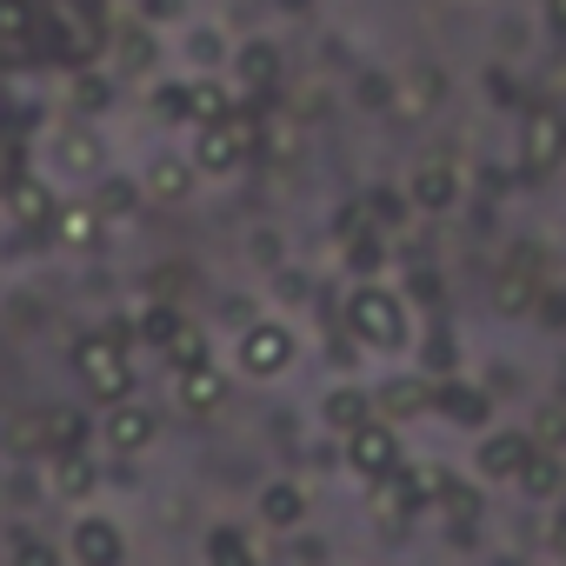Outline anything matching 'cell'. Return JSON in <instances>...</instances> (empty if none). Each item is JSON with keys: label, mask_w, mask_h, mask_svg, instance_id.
<instances>
[{"label": "cell", "mask_w": 566, "mask_h": 566, "mask_svg": "<svg viewBox=\"0 0 566 566\" xmlns=\"http://www.w3.org/2000/svg\"><path fill=\"white\" fill-rule=\"evenodd\" d=\"M340 327H347L367 354H394V347H407V334H413L407 294L380 287V280H360V287L347 294V307H340Z\"/></svg>", "instance_id": "obj_1"}, {"label": "cell", "mask_w": 566, "mask_h": 566, "mask_svg": "<svg viewBox=\"0 0 566 566\" xmlns=\"http://www.w3.org/2000/svg\"><path fill=\"white\" fill-rule=\"evenodd\" d=\"M134 327H107V334H87L81 340V354H74V367H81V380H87V394L94 400H134Z\"/></svg>", "instance_id": "obj_2"}, {"label": "cell", "mask_w": 566, "mask_h": 566, "mask_svg": "<svg viewBox=\"0 0 566 566\" xmlns=\"http://www.w3.org/2000/svg\"><path fill=\"white\" fill-rule=\"evenodd\" d=\"M340 460H347V473L354 480H367V486H380L387 473H400L407 467V453H400V433H394V420H367V427H354V433H340Z\"/></svg>", "instance_id": "obj_3"}, {"label": "cell", "mask_w": 566, "mask_h": 566, "mask_svg": "<svg viewBox=\"0 0 566 566\" xmlns=\"http://www.w3.org/2000/svg\"><path fill=\"white\" fill-rule=\"evenodd\" d=\"M294 354H301V340H294V327H280V321H247L240 340H233V360H240L247 380H280L294 367Z\"/></svg>", "instance_id": "obj_4"}, {"label": "cell", "mask_w": 566, "mask_h": 566, "mask_svg": "<svg viewBox=\"0 0 566 566\" xmlns=\"http://www.w3.org/2000/svg\"><path fill=\"white\" fill-rule=\"evenodd\" d=\"M553 167H566V114L559 107H533L520 120V174L546 180Z\"/></svg>", "instance_id": "obj_5"}, {"label": "cell", "mask_w": 566, "mask_h": 566, "mask_svg": "<svg viewBox=\"0 0 566 566\" xmlns=\"http://www.w3.org/2000/svg\"><path fill=\"white\" fill-rule=\"evenodd\" d=\"M247 154H253V127H247V120H227V127H193V174L227 180V174H240V167H247Z\"/></svg>", "instance_id": "obj_6"}, {"label": "cell", "mask_w": 566, "mask_h": 566, "mask_svg": "<svg viewBox=\"0 0 566 566\" xmlns=\"http://www.w3.org/2000/svg\"><path fill=\"white\" fill-rule=\"evenodd\" d=\"M67 546H74V566H127V533L107 513H81Z\"/></svg>", "instance_id": "obj_7"}, {"label": "cell", "mask_w": 566, "mask_h": 566, "mask_svg": "<svg viewBox=\"0 0 566 566\" xmlns=\"http://www.w3.org/2000/svg\"><path fill=\"white\" fill-rule=\"evenodd\" d=\"M427 413H440L447 427H467V433H480V427L493 420V394H486V387H473V380H440Z\"/></svg>", "instance_id": "obj_8"}, {"label": "cell", "mask_w": 566, "mask_h": 566, "mask_svg": "<svg viewBox=\"0 0 566 566\" xmlns=\"http://www.w3.org/2000/svg\"><path fill=\"white\" fill-rule=\"evenodd\" d=\"M340 253H347V266H354L360 280H374V273L387 266V240H380V227H374L360 207L340 213Z\"/></svg>", "instance_id": "obj_9"}, {"label": "cell", "mask_w": 566, "mask_h": 566, "mask_svg": "<svg viewBox=\"0 0 566 566\" xmlns=\"http://www.w3.org/2000/svg\"><path fill=\"white\" fill-rule=\"evenodd\" d=\"M526 460H533V433H486L480 453H473V473L500 486V480H520Z\"/></svg>", "instance_id": "obj_10"}, {"label": "cell", "mask_w": 566, "mask_h": 566, "mask_svg": "<svg viewBox=\"0 0 566 566\" xmlns=\"http://www.w3.org/2000/svg\"><path fill=\"white\" fill-rule=\"evenodd\" d=\"M407 200H413L420 213H447V207L460 200V167H453V160H420L413 180H407Z\"/></svg>", "instance_id": "obj_11"}, {"label": "cell", "mask_w": 566, "mask_h": 566, "mask_svg": "<svg viewBox=\"0 0 566 566\" xmlns=\"http://www.w3.org/2000/svg\"><path fill=\"white\" fill-rule=\"evenodd\" d=\"M174 400H180L187 413H220V407H227V374H220L213 360L180 367V374H174Z\"/></svg>", "instance_id": "obj_12"}, {"label": "cell", "mask_w": 566, "mask_h": 566, "mask_svg": "<svg viewBox=\"0 0 566 566\" xmlns=\"http://www.w3.org/2000/svg\"><path fill=\"white\" fill-rule=\"evenodd\" d=\"M154 427H160V420H154V407L114 400V407H107V427H101V433H107V447H114V453H147V447H154Z\"/></svg>", "instance_id": "obj_13"}, {"label": "cell", "mask_w": 566, "mask_h": 566, "mask_svg": "<svg viewBox=\"0 0 566 566\" xmlns=\"http://www.w3.org/2000/svg\"><path fill=\"white\" fill-rule=\"evenodd\" d=\"M8 213H14L28 233H41V227H54V213H61V193H54L48 180H34V174H28V180H14V187H8Z\"/></svg>", "instance_id": "obj_14"}, {"label": "cell", "mask_w": 566, "mask_h": 566, "mask_svg": "<svg viewBox=\"0 0 566 566\" xmlns=\"http://www.w3.org/2000/svg\"><path fill=\"white\" fill-rule=\"evenodd\" d=\"M233 81H240L247 94H273V87H280V48H273V41L233 48Z\"/></svg>", "instance_id": "obj_15"}, {"label": "cell", "mask_w": 566, "mask_h": 566, "mask_svg": "<svg viewBox=\"0 0 566 566\" xmlns=\"http://www.w3.org/2000/svg\"><path fill=\"white\" fill-rule=\"evenodd\" d=\"M227 120H233V87L213 74L187 81V127H227Z\"/></svg>", "instance_id": "obj_16"}, {"label": "cell", "mask_w": 566, "mask_h": 566, "mask_svg": "<svg viewBox=\"0 0 566 566\" xmlns=\"http://www.w3.org/2000/svg\"><path fill=\"white\" fill-rule=\"evenodd\" d=\"M433 407V380H420V374H400V380H387L380 394H374V413L380 420H413V413H427Z\"/></svg>", "instance_id": "obj_17"}, {"label": "cell", "mask_w": 566, "mask_h": 566, "mask_svg": "<svg viewBox=\"0 0 566 566\" xmlns=\"http://www.w3.org/2000/svg\"><path fill=\"white\" fill-rule=\"evenodd\" d=\"M374 506H380L387 520H407V513H420V506H427V473H420V467H400V473H387V480L374 486Z\"/></svg>", "instance_id": "obj_18"}, {"label": "cell", "mask_w": 566, "mask_h": 566, "mask_svg": "<svg viewBox=\"0 0 566 566\" xmlns=\"http://www.w3.org/2000/svg\"><path fill=\"white\" fill-rule=\"evenodd\" d=\"M253 513H260L266 526H280V533H294V526L307 520V493H301L294 480H266L260 500H253Z\"/></svg>", "instance_id": "obj_19"}, {"label": "cell", "mask_w": 566, "mask_h": 566, "mask_svg": "<svg viewBox=\"0 0 566 566\" xmlns=\"http://www.w3.org/2000/svg\"><path fill=\"white\" fill-rule=\"evenodd\" d=\"M48 486H54L61 500H87V493L101 486V473H94L87 453H48Z\"/></svg>", "instance_id": "obj_20"}, {"label": "cell", "mask_w": 566, "mask_h": 566, "mask_svg": "<svg viewBox=\"0 0 566 566\" xmlns=\"http://www.w3.org/2000/svg\"><path fill=\"white\" fill-rule=\"evenodd\" d=\"M321 420H327L334 433H354V427L374 420V394H367V387H334V394L321 400Z\"/></svg>", "instance_id": "obj_21"}, {"label": "cell", "mask_w": 566, "mask_h": 566, "mask_svg": "<svg viewBox=\"0 0 566 566\" xmlns=\"http://www.w3.org/2000/svg\"><path fill=\"white\" fill-rule=\"evenodd\" d=\"M140 193H154V200H187V193H193V160H180V154H160V160L147 167Z\"/></svg>", "instance_id": "obj_22"}, {"label": "cell", "mask_w": 566, "mask_h": 566, "mask_svg": "<svg viewBox=\"0 0 566 566\" xmlns=\"http://www.w3.org/2000/svg\"><path fill=\"white\" fill-rule=\"evenodd\" d=\"M513 486H520L526 500H553V493L566 486V460H559V453H539V447H533V460L520 467V480H513Z\"/></svg>", "instance_id": "obj_23"}, {"label": "cell", "mask_w": 566, "mask_h": 566, "mask_svg": "<svg viewBox=\"0 0 566 566\" xmlns=\"http://www.w3.org/2000/svg\"><path fill=\"white\" fill-rule=\"evenodd\" d=\"M54 240H61V247H94V240H101V207L61 200V213H54Z\"/></svg>", "instance_id": "obj_24"}, {"label": "cell", "mask_w": 566, "mask_h": 566, "mask_svg": "<svg viewBox=\"0 0 566 566\" xmlns=\"http://www.w3.org/2000/svg\"><path fill=\"white\" fill-rule=\"evenodd\" d=\"M207 566H260V553L240 526H213L207 533Z\"/></svg>", "instance_id": "obj_25"}, {"label": "cell", "mask_w": 566, "mask_h": 566, "mask_svg": "<svg viewBox=\"0 0 566 566\" xmlns=\"http://www.w3.org/2000/svg\"><path fill=\"white\" fill-rule=\"evenodd\" d=\"M180 334H187V321H180L167 301H160V307H147V314H140V327H134V340H140V347H160V354H167Z\"/></svg>", "instance_id": "obj_26"}, {"label": "cell", "mask_w": 566, "mask_h": 566, "mask_svg": "<svg viewBox=\"0 0 566 566\" xmlns=\"http://www.w3.org/2000/svg\"><path fill=\"white\" fill-rule=\"evenodd\" d=\"M493 307H500V314H526V307H533V280H526V273H500V280H493Z\"/></svg>", "instance_id": "obj_27"}, {"label": "cell", "mask_w": 566, "mask_h": 566, "mask_svg": "<svg viewBox=\"0 0 566 566\" xmlns=\"http://www.w3.org/2000/svg\"><path fill=\"white\" fill-rule=\"evenodd\" d=\"M48 447L54 453H87V420L81 413H54L48 420Z\"/></svg>", "instance_id": "obj_28"}, {"label": "cell", "mask_w": 566, "mask_h": 566, "mask_svg": "<svg viewBox=\"0 0 566 566\" xmlns=\"http://www.w3.org/2000/svg\"><path fill=\"white\" fill-rule=\"evenodd\" d=\"M407 207H413V200H400V193H394V187H374V193H367V207H360V213H367V220H374V227H400V220H407Z\"/></svg>", "instance_id": "obj_29"}, {"label": "cell", "mask_w": 566, "mask_h": 566, "mask_svg": "<svg viewBox=\"0 0 566 566\" xmlns=\"http://www.w3.org/2000/svg\"><path fill=\"white\" fill-rule=\"evenodd\" d=\"M420 360H427V374H453L460 354H453V327H447V321L427 327V354H420Z\"/></svg>", "instance_id": "obj_30"}, {"label": "cell", "mask_w": 566, "mask_h": 566, "mask_svg": "<svg viewBox=\"0 0 566 566\" xmlns=\"http://www.w3.org/2000/svg\"><path fill=\"white\" fill-rule=\"evenodd\" d=\"M8 559H14V566H61V553H54L48 539H34V533H14Z\"/></svg>", "instance_id": "obj_31"}, {"label": "cell", "mask_w": 566, "mask_h": 566, "mask_svg": "<svg viewBox=\"0 0 566 566\" xmlns=\"http://www.w3.org/2000/svg\"><path fill=\"white\" fill-rule=\"evenodd\" d=\"M407 307H427V314L440 307V273L433 266H413L407 273Z\"/></svg>", "instance_id": "obj_32"}, {"label": "cell", "mask_w": 566, "mask_h": 566, "mask_svg": "<svg viewBox=\"0 0 566 566\" xmlns=\"http://www.w3.org/2000/svg\"><path fill=\"white\" fill-rule=\"evenodd\" d=\"M34 34V8L28 0H0V41H28Z\"/></svg>", "instance_id": "obj_33"}, {"label": "cell", "mask_w": 566, "mask_h": 566, "mask_svg": "<svg viewBox=\"0 0 566 566\" xmlns=\"http://www.w3.org/2000/svg\"><path fill=\"white\" fill-rule=\"evenodd\" d=\"M134 193H140L134 180H107V187H101V200H94V207H101V220H120V213H134Z\"/></svg>", "instance_id": "obj_34"}, {"label": "cell", "mask_w": 566, "mask_h": 566, "mask_svg": "<svg viewBox=\"0 0 566 566\" xmlns=\"http://www.w3.org/2000/svg\"><path fill=\"white\" fill-rule=\"evenodd\" d=\"M533 447H539V453H559V447H566V413H559V407H546V413L533 420Z\"/></svg>", "instance_id": "obj_35"}, {"label": "cell", "mask_w": 566, "mask_h": 566, "mask_svg": "<svg viewBox=\"0 0 566 566\" xmlns=\"http://www.w3.org/2000/svg\"><path fill=\"white\" fill-rule=\"evenodd\" d=\"M154 114H160V120H174V127H187V87H180V81H167V87L154 94Z\"/></svg>", "instance_id": "obj_36"}, {"label": "cell", "mask_w": 566, "mask_h": 566, "mask_svg": "<svg viewBox=\"0 0 566 566\" xmlns=\"http://www.w3.org/2000/svg\"><path fill=\"white\" fill-rule=\"evenodd\" d=\"M167 360H174V374H180V367H200V360H207V340H200V334L187 327V334H180V340L167 347Z\"/></svg>", "instance_id": "obj_37"}, {"label": "cell", "mask_w": 566, "mask_h": 566, "mask_svg": "<svg viewBox=\"0 0 566 566\" xmlns=\"http://www.w3.org/2000/svg\"><path fill=\"white\" fill-rule=\"evenodd\" d=\"M187 61L213 67V61H220V34H213V28H193V34H187Z\"/></svg>", "instance_id": "obj_38"}, {"label": "cell", "mask_w": 566, "mask_h": 566, "mask_svg": "<svg viewBox=\"0 0 566 566\" xmlns=\"http://www.w3.org/2000/svg\"><path fill=\"white\" fill-rule=\"evenodd\" d=\"M440 506H447V513H460V520H480V486H460V480H453Z\"/></svg>", "instance_id": "obj_39"}, {"label": "cell", "mask_w": 566, "mask_h": 566, "mask_svg": "<svg viewBox=\"0 0 566 566\" xmlns=\"http://www.w3.org/2000/svg\"><path fill=\"white\" fill-rule=\"evenodd\" d=\"M61 160H67V167H94V160H101V147H94V134H67V147H61Z\"/></svg>", "instance_id": "obj_40"}, {"label": "cell", "mask_w": 566, "mask_h": 566, "mask_svg": "<svg viewBox=\"0 0 566 566\" xmlns=\"http://www.w3.org/2000/svg\"><path fill=\"white\" fill-rule=\"evenodd\" d=\"M394 101V81L387 74H360V107H387Z\"/></svg>", "instance_id": "obj_41"}, {"label": "cell", "mask_w": 566, "mask_h": 566, "mask_svg": "<svg viewBox=\"0 0 566 566\" xmlns=\"http://www.w3.org/2000/svg\"><path fill=\"white\" fill-rule=\"evenodd\" d=\"M74 101H81V107H107V81L81 74V81H74Z\"/></svg>", "instance_id": "obj_42"}, {"label": "cell", "mask_w": 566, "mask_h": 566, "mask_svg": "<svg viewBox=\"0 0 566 566\" xmlns=\"http://www.w3.org/2000/svg\"><path fill=\"white\" fill-rule=\"evenodd\" d=\"M546 546H553V553H559V559H566V506H559V513H553V520H546Z\"/></svg>", "instance_id": "obj_43"}, {"label": "cell", "mask_w": 566, "mask_h": 566, "mask_svg": "<svg viewBox=\"0 0 566 566\" xmlns=\"http://www.w3.org/2000/svg\"><path fill=\"white\" fill-rule=\"evenodd\" d=\"M253 253H260V260L273 266V260H280V240H273V233H253Z\"/></svg>", "instance_id": "obj_44"}, {"label": "cell", "mask_w": 566, "mask_h": 566, "mask_svg": "<svg viewBox=\"0 0 566 566\" xmlns=\"http://www.w3.org/2000/svg\"><path fill=\"white\" fill-rule=\"evenodd\" d=\"M147 14H154V21H174V14H180V0H147Z\"/></svg>", "instance_id": "obj_45"}, {"label": "cell", "mask_w": 566, "mask_h": 566, "mask_svg": "<svg viewBox=\"0 0 566 566\" xmlns=\"http://www.w3.org/2000/svg\"><path fill=\"white\" fill-rule=\"evenodd\" d=\"M546 21H553V34H566V0H546Z\"/></svg>", "instance_id": "obj_46"}]
</instances>
